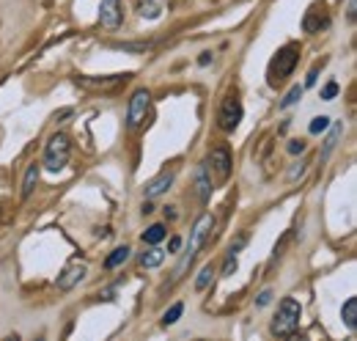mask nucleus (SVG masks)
<instances>
[{"mask_svg":"<svg viewBox=\"0 0 357 341\" xmlns=\"http://www.w3.org/2000/svg\"><path fill=\"white\" fill-rule=\"evenodd\" d=\"M341 135H344V124H335V129L330 132V138H327V143H324V152H321V163L333 154V149L338 146V140H341Z\"/></svg>","mask_w":357,"mask_h":341,"instance_id":"18","label":"nucleus"},{"mask_svg":"<svg viewBox=\"0 0 357 341\" xmlns=\"http://www.w3.org/2000/svg\"><path fill=\"white\" fill-rule=\"evenodd\" d=\"M341 88H338V83H327L324 85V91H321V99H335V94H338Z\"/></svg>","mask_w":357,"mask_h":341,"instance_id":"24","label":"nucleus"},{"mask_svg":"<svg viewBox=\"0 0 357 341\" xmlns=\"http://www.w3.org/2000/svg\"><path fill=\"white\" fill-rule=\"evenodd\" d=\"M289 152L291 154H303L305 152V140H289Z\"/></svg>","mask_w":357,"mask_h":341,"instance_id":"25","label":"nucleus"},{"mask_svg":"<svg viewBox=\"0 0 357 341\" xmlns=\"http://www.w3.org/2000/svg\"><path fill=\"white\" fill-rule=\"evenodd\" d=\"M181 314H184V305H181V303H174V305L162 314V325H165V328H168V325H176Z\"/></svg>","mask_w":357,"mask_h":341,"instance_id":"20","label":"nucleus"},{"mask_svg":"<svg viewBox=\"0 0 357 341\" xmlns=\"http://www.w3.org/2000/svg\"><path fill=\"white\" fill-rule=\"evenodd\" d=\"M300 96H303V85H294V88H291V91H289V94L283 96V102H280V108H291V105H294V102H297Z\"/></svg>","mask_w":357,"mask_h":341,"instance_id":"22","label":"nucleus"},{"mask_svg":"<svg viewBox=\"0 0 357 341\" xmlns=\"http://www.w3.org/2000/svg\"><path fill=\"white\" fill-rule=\"evenodd\" d=\"M36 182H39V163H33L28 173H25V182H22V198H31V193H33V187H36Z\"/></svg>","mask_w":357,"mask_h":341,"instance_id":"16","label":"nucleus"},{"mask_svg":"<svg viewBox=\"0 0 357 341\" xmlns=\"http://www.w3.org/2000/svg\"><path fill=\"white\" fill-rule=\"evenodd\" d=\"M149 110H151V94H149L146 88H137V91L132 94V99H130V110H127V127H130V129L140 127V124L146 122Z\"/></svg>","mask_w":357,"mask_h":341,"instance_id":"6","label":"nucleus"},{"mask_svg":"<svg viewBox=\"0 0 357 341\" xmlns=\"http://www.w3.org/2000/svg\"><path fill=\"white\" fill-rule=\"evenodd\" d=\"M162 261H165V254L160 248H151V251H146V254L140 256V264L143 267H160Z\"/></svg>","mask_w":357,"mask_h":341,"instance_id":"19","label":"nucleus"},{"mask_svg":"<svg viewBox=\"0 0 357 341\" xmlns=\"http://www.w3.org/2000/svg\"><path fill=\"white\" fill-rule=\"evenodd\" d=\"M212 275H215V267H212V264H206V267L198 273V278H195V289H198V292H204V289L209 286Z\"/></svg>","mask_w":357,"mask_h":341,"instance_id":"21","label":"nucleus"},{"mask_svg":"<svg viewBox=\"0 0 357 341\" xmlns=\"http://www.w3.org/2000/svg\"><path fill=\"white\" fill-rule=\"evenodd\" d=\"M86 275H89V264H86V261H72V264H66V267H63V273L58 275L55 286H58L61 292H69V289H72V286H77Z\"/></svg>","mask_w":357,"mask_h":341,"instance_id":"9","label":"nucleus"},{"mask_svg":"<svg viewBox=\"0 0 357 341\" xmlns=\"http://www.w3.org/2000/svg\"><path fill=\"white\" fill-rule=\"evenodd\" d=\"M176 170H178L176 166H171V168H162V170H160V173H157V176H154V179H151L149 184H146V190H143V193H146V198L151 201V198L162 196V193H165V190H168V187L174 184V179H176Z\"/></svg>","mask_w":357,"mask_h":341,"instance_id":"10","label":"nucleus"},{"mask_svg":"<svg viewBox=\"0 0 357 341\" xmlns=\"http://www.w3.org/2000/svg\"><path fill=\"white\" fill-rule=\"evenodd\" d=\"M124 20V8H121V0H102L99 6V22L110 31H116Z\"/></svg>","mask_w":357,"mask_h":341,"instance_id":"11","label":"nucleus"},{"mask_svg":"<svg viewBox=\"0 0 357 341\" xmlns=\"http://www.w3.org/2000/svg\"><path fill=\"white\" fill-rule=\"evenodd\" d=\"M316 75H319V64H316L311 72H308V78H305V85H313V83H316Z\"/></svg>","mask_w":357,"mask_h":341,"instance_id":"28","label":"nucleus"},{"mask_svg":"<svg viewBox=\"0 0 357 341\" xmlns=\"http://www.w3.org/2000/svg\"><path fill=\"white\" fill-rule=\"evenodd\" d=\"M215 228V215H201L198 217V223H195V228H192V240H190V248H187V254H184V259H181V264H178L176 270V278L192 264V259H195V254L204 248V242H206V237H209V231Z\"/></svg>","mask_w":357,"mask_h":341,"instance_id":"4","label":"nucleus"},{"mask_svg":"<svg viewBox=\"0 0 357 341\" xmlns=\"http://www.w3.org/2000/svg\"><path fill=\"white\" fill-rule=\"evenodd\" d=\"M341 319L347 322L349 331H355L357 328V298H349L347 303H344V308H341Z\"/></svg>","mask_w":357,"mask_h":341,"instance_id":"15","label":"nucleus"},{"mask_svg":"<svg viewBox=\"0 0 357 341\" xmlns=\"http://www.w3.org/2000/svg\"><path fill=\"white\" fill-rule=\"evenodd\" d=\"M162 11H165L162 0H137V14L146 17V20H157Z\"/></svg>","mask_w":357,"mask_h":341,"instance_id":"13","label":"nucleus"},{"mask_svg":"<svg viewBox=\"0 0 357 341\" xmlns=\"http://www.w3.org/2000/svg\"><path fill=\"white\" fill-rule=\"evenodd\" d=\"M206 170H209V176H212L215 184L228 182V176H231V152H228L225 146L212 149V154H209V160H206Z\"/></svg>","mask_w":357,"mask_h":341,"instance_id":"7","label":"nucleus"},{"mask_svg":"<svg viewBox=\"0 0 357 341\" xmlns=\"http://www.w3.org/2000/svg\"><path fill=\"white\" fill-rule=\"evenodd\" d=\"M297 61H300V44L291 42V44H286V47H280L278 55L269 61V66H267V83L272 85V88H278V85L294 72Z\"/></svg>","mask_w":357,"mask_h":341,"instance_id":"1","label":"nucleus"},{"mask_svg":"<svg viewBox=\"0 0 357 341\" xmlns=\"http://www.w3.org/2000/svg\"><path fill=\"white\" fill-rule=\"evenodd\" d=\"M327 127H330V119H327V116H316L308 129H311L313 135H319V132H324Z\"/></svg>","mask_w":357,"mask_h":341,"instance_id":"23","label":"nucleus"},{"mask_svg":"<svg viewBox=\"0 0 357 341\" xmlns=\"http://www.w3.org/2000/svg\"><path fill=\"white\" fill-rule=\"evenodd\" d=\"M269 300H272V292L267 289V292H261V295H259V300H256V303H259V305H267Z\"/></svg>","mask_w":357,"mask_h":341,"instance_id":"30","label":"nucleus"},{"mask_svg":"<svg viewBox=\"0 0 357 341\" xmlns=\"http://www.w3.org/2000/svg\"><path fill=\"white\" fill-rule=\"evenodd\" d=\"M127 259H130V248H127V245H119L113 254L105 259V270H116V267L124 264Z\"/></svg>","mask_w":357,"mask_h":341,"instance_id":"17","label":"nucleus"},{"mask_svg":"<svg viewBox=\"0 0 357 341\" xmlns=\"http://www.w3.org/2000/svg\"><path fill=\"white\" fill-rule=\"evenodd\" d=\"M168 237V228L162 226V223H154V226H149L146 231H143V242L146 245H157V242H162Z\"/></svg>","mask_w":357,"mask_h":341,"instance_id":"14","label":"nucleus"},{"mask_svg":"<svg viewBox=\"0 0 357 341\" xmlns=\"http://www.w3.org/2000/svg\"><path fill=\"white\" fill-rule=\"evenodd\" d=\"M300 317H303V308L294 298H283L275 319H272V333L275 336H291L297 328H300Z\"/></svg>","mask_w":357,"mask_h":341,"instance_id":"2","label":"nucleus"},{"mask_svg":"<svg viewBox=\"0 0 357 341\" xmlns=\"http://www.w3.org/2000/svg\"><path fill=\"white\" fill-rule=\"evenodd\" d=\"M195 196H198V201H206L212 196V176L206 170V163L195 170Z\"/></svg>","mask_w":357,"mask_h":341,"instance_id":"12","label":"nucleus"},{"mask_svg":"<svg viewBox=\"0 0 357 341\" xmlns=\"http://www.w3.org/2000/svg\"><path fill=\"white\" fill-rule=\"evenodd\" d=\"M178 248H181V237H171V242H168V254H178Z\"/></svg>","mask_w":357,"mask_h":341,"instance_id":"27","label":"nucleus"},{"mask_svg":"<svg viewBox=\"0 0 357 341\" xmlns=\"http://www.w3.org/2000/svg\"><path fill=\"white\" fill-rule=\"evenodd\" d=\"M198 64H201V66H209V64H212V52H201Z\"/></svg>","mask_w":357,"mask_h":341,"instance_id":"29","label":"nucleus"},{"mask_svg":"<svg viewBox=\"0 0 357 341\" xmlns=\"http://www.w3.org/2000/svg\"><path fill=\"white\" fill-rule=\"evenodd\" d=\"M69 154H72V140H69V135L55 132V135L47 140L42 166H45L47 170H52V173H58V170L69 163Z\"/></svg>","mask_w":357,"mask_h":341,"instance_id":"3","label":"nucleus"},{"mask_svg":"<svg viewBox=\"0 0 357 341\" xmlns=\"http://www.w3.org/2000/svg\"><path fill=\"white\" fill-rule=\"evenodd\" d=\"M242 99H239V94L236 91H231V94H225L223 105H220V113H218V124L223 132H234V129L239 127V122H242Z\"/></svg>","mask_w":357,"mask_h":341,"instance_id":"5","label":"nucleus"},{"mask_svg":"<svg viewBox=\"0 0 357 341\" xmlns=\"http://www.w3.org/2000/svg\"><path fill=\"white\" fill-rule=\"evenodd\" d=\"M236 270V256L228 254V259H225V267H223V275H231Z\"/></svg>","mask_w":357,"mask_h":341,"instance_id":"26","label":"nucleus"},{"mask_svg":"<svg viewBox=\"0 0 357 341\" xmlns=\"http://www.w3.org/2000/svg\"><path fill=\"white\" fill-rule=\"evenodd\" d=\"M357 17V0H349V22H355Z\"/></svg>","mask_w":357,"mask_h":341,"instance_id":"31","label":"nucleus"},{"mask_svg":"<svg viewBox=\"0 0 357 341\" xmlns=\"http://www.w3.org/2000/svg\"><path fill=\"white\" fill-rule=\"evenodd\" d=\"M327 25H330V11H327V6H324V3H313L311 8L305 11V17H303V31H305V34H321Z\"/></svg>","mask_w":357,"mask_h":341,"instance_id":"8","label":"nucleus"}]
</instances>
